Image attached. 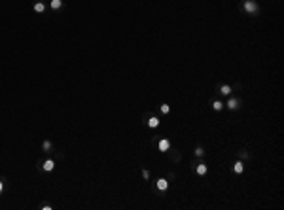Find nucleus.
<instances>
[{"instance_id": "20e7f679", "label": "nucleus", "mask_w": 284, "mask_h": 210, "mask_svg": "<svg viewBox=\"0 0 284 210\" xmlns=\"http://www.w3.org/2000/svg\"><path fill=\"white\" fill-rule=\"evenodd\" d=\"M157 187L161 189V191H165V189L169 187V182H167L165 178H159V180H157Z\"/></svg>"}, {"instance_id": "9b49d317", "label": "nucleus", "mask_w": 284, "mask_h": 210, "mask_svg": "<svg viewBox=\"0 0 284 210\" xmlns=\"http://www.w3.org/2000/svg\"><path fill=\"white\" fill-rule=\"evenodd\" d=\"M220 93H222V95H229V93H231V87L229 85H222V87H220Z\"/></svg>"}, {"instance_id": "4468645a", "label": "nucleus", "mask_w": 284, "mask_h": 210, "mask_svg": "<svg viewBox=\"0 0 284 210\" xmlns=\"http://www.w3.org/2000/svg\"><path fill=\"white\" fill-rule=\"evenodd\" d=\"M161 112H163V114H169V112H171V106H169V104H161Z\"/></svg>"}, {"instance_id": "2eb2a0df", "label": "nucleus", "mask_w": 284, "mask_h": 210, "mask_svg": "<svg viewBox=\"0 0 284 210\" xmlns=\"http://www.w3.org/2000/svg\"><path fill=\"white\" fill-rule=\"evenodd\" d=\"M203 153H205V152H203L201 148H197V150H195V155H203Z\"/></svg>"}, {"instance_id": "dca6fc26", "label": "nucleus", "mask_w": 284, "mask_h": 210, "mask_svg": "<svg viewBox=\"0 0 284 210\" xmlns=\"http://www.w3.org/2000/svg\"><path fill=\"white\" fill-rule=\"evenodd\" d=\"M142 176H144V180H148V178H150V174H148V171H142Z\"/></svg>"}, {"instance_id": "9d476101", "label": "nucleus", "mask_w": 284, "mask_h": 210, "mask_svg": "<svg viewBox=\"0 0 284 210\" xmlns=\"http://www.w3.org/2000/svg\"><path fill=\"white\" fill-rule=\"evenodd\" d=\"M212 108H214L216 112H220V110L223 108V102H220V100H214V102H212Z\"/></svg>"}, {"instance_id": "6e6552de", "label": "nucleus", "mask_w": 284, "mask_h": 210, "mask_svg": "<svg viewBox=\"0 0 284 210\" xmlns=\"http://www.w3.org/2000/svg\"><path fill=\"white\" fill-rule=\"evenodd\" d=\"M157 125H159V119H157V118H150V119H148V127L155 129Z\"/></svg>"}, {"instance_id": "f3484780", "label": "nucleus", "mask_w": 284, "mask_h": 210, "mask_svg": "<svg viewBox=\"0 0 284 210\" xmlns=\"http://www.w3.org/2000/svg\"><path fill=\"white\" fill-rule=\"evenodd\" d=\"M4 191V184H2V182H0V193H2Z\"/></svg>"}, {"instance_id": "0eeeda50", "label": "nucleus", "mask_w": 284, "mask_h": 210, "mask_svg": "<svg viewBox=\"0 0 284 210\" xmlns=\"http://www.w3.org/2000/svg\"><path fill=\"white\" fill-rule=\"evenodd\" d=\"M34 11H36V13H42V11H46V6H44V2H36V4H34Z\"/></svg>"}, {"instance_id": "f8f14e48", "label": "nucleus", "mask_w": 284, "mask_h": 210, "mask_svg": "<svg viewBox=\"0 0 284 210\" xmlns=\"http://www.w3.org/2000/svg\"><path fill=\"white\" fill-rule=\"evenodd\" d=\"M197 174H206V165H197Z\"/></svg>"}, {"instance_id": "ddd939ff", "label": "nucleus", "mask_w": 284, "mask_h": 210, "mask_svg": "<svg viewBox=\"0 0 284 210\" xmlns=\"http://www.w3.org/2000/svg\"><path fill=\"white\" fill-rule=\"evenodd\" d=\"M42 148H44V152H49L51 150V142H49V140H44V142H42Z\"/></svg>"}, {"instance_id": "7ed1b4c3", "label": "nucleus", "mask_w": 284, "mask_h": 210, "mask_svg": "<svg viewBox=\"0 0 284 210\" xmlns=\"http://www.w3.org/2000/svg\"><path fill=\"white\" fill-rule=\"evenodd\" d=\"M169 148H171V142H169L167 138H163L161 142H159V152H167Z\"/></svg>"}, {"instance_id": "39448f33", "label": "nucleus", "mask_w": 284, "mask_h": 210, "mask_svg": "<svg viewBox=\"0 0 284 210\" xmlns=\"http://www.w3.org/2000/svg\"><path fill=\"white\" fill-rule=\"evenodd\" d=\"M233 171L237 172V174H241V172L245 171V165H242V161H237V163L233 165Z\"/></svg>"}, {"instance_id": "1a4fd4ad", "label": "nucleus", "mask_w": 284, "mask_h": 210, "mask_svg": "<svg viewBox=\"0 0 284 210\" xmlns=\"http://www.w3.org/2000/svg\"><path fill=\"white\" fill-rule=\"evenodd\" d=\"M51 8H53V10H61V8H63V0H51Z\"/></svg>"}, {"instance_id": "f03ea898", "label": "nucleus", "mask_w": 284, "mask_h": 210, "mask_svg": "<svg viewBox=\"0 0 284 210\" xmlns=\"http://www.w3.org/2000/svg\"><path fill=\"white\" fill-rule=\"evenodd\" d=\"M42 168H44V171H46V172H51V171H53V168H55V163H53V161H51V159H47V161H44Z\"/></svg>"}, {"instance_id": "f257e3e1", "label": "nucleus", "mask_w": 284, "mask_h": 210, "mask_svg": "<svg viewBox=\"0 0 284 210\" xmlns=\"http://www.w3.org/2000/svg\"><path fill=\"white\" fill-rule=\"evenodd\" d=\"M245 10L248 11V13H258V4H256L254 0H246V2H245Z\"/></svg>"}, {"instance_id": "423d86ee", "label": "nucleus", "mask_w": 284, "mask_h": 210, "mask_svg": "<svg viewBox=\"0 0 284 210\" xmlns=\"http://www.w3.org/2000/svg\"><path fill=\"white\" fill-rule=\"evenodd\" d=\"M227 108H229V110H235V108H239V100H237V99H229V100H227Z\"/></svg>"}]
</instances>
